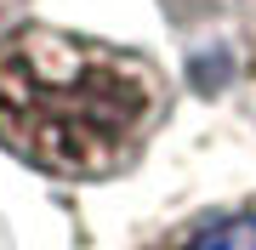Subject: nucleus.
<instances>
[{
	"mask_svg": "<svg viewBox=\"0 0 256 250\" xmlns=\"http://www.w3.org/2000/svg\"><path fill=\"white\" fill-rule=\"evenodd\" d=\"M28 0H0V17H12V11H23Z\"/></svg>",
	"mask_w": 256,
	"mask_h": 250,
	"instance_id": "obj_4",
	"label": "nucleus"
},
{
	"mask_svg": "<svg viewBox=\"0 0 256 250\" xmlns=\"http://www.w3.org/2000/svg\"><path fill=\"white\" fill-rule=\"evenodd\" d=\"M245 80H250V102H256V28H250V57H245Z\"/></svg>",
	"mask_w": 256,
	"mask_h": 250,
	"instance_id": "obj_3",
	"label": "nucleus"
},
{
	"mask_svg": "<svg viewBox=\"0 0 256 250\" xmlns=\"http://www.w3.org/2000/svg\"><path fill=\"white\" fill-rule=\"evenodd\" d=\"M142 250H256V194L205 205V211L171 222L165 233H154Z\"/></svg>",
	"mask_w": 256,
	"mask_h": 250,
	"instance_id": "obj_2",
	"label": "nucleus"
},
{
	"mask_svg": "<svg viewBox=\"0 0 256 250\" xmlns=\"http://www.w3.org/2000/svg\"><path fill=\"white\" fill-rule=\"evenodd\" d=\"M171 114L154 57L52 23L0 34V148L57 182L126 176Z\"/></svg>",
	"mask_w": 256,
	"mask_h": 250,
	"instance_id": "obj_1",
	"label": "nucleus"
}]
</instances>
